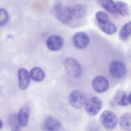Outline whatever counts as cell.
<instances>
[{"mask_svg":"<svg viewBox=\"0 0 131 131\" xmlns=\"http://www.w3.org/2000/svg\"><path fill=\"white\" fill-rule=\"evenodd\" d=\"M101 124L107 130L114 129L117 125L118 118L112 112L105 110L103 112L100 117Z\"/></svg>","mask_w":131,"mask_h":131,"instance_id":"6da1fadb","label":"cell"},{"mask_svg":"<svg viewBox=\"0 0 131 131\" xmlns=\"http://www.w3.org/2000/svg\"><path fill=\"white\" fill-rule=\"evenodd\" d=\"M64 64L66 71L70 77L76 78L80 77L81 74V67L78 62L74 58H66Z\"/></svg>","mask_w":131,"mask_h":131,"instance_id":"7a4b0ae2","label":"cell"},{"mask_svg":"<svg viewBox=\"0 0 131 131\" xmlns=\"http://www.w3.org/2000/svg\"><path fill=\"white\" fill-rule=\"evenodd\" d=\"M103 107V102L99 98L94 96L87 100L85 108L87 114L91 117H94Z\"/></svg>","mask_w":131,"mask_h":131,"instance_id":"3957f363","label":"cell"},{"mask_svg":"<svg viewBox=\"0 0 131 131\" xmlns=\"http://www.w3.org/2000/svg\"><path fill=\"white\" fill-rule=\"evenodd\" d=\"M69 101L71 106L76 109H81L85 105L87 98L85 95L79 90H74L69 96Z\"/></svg>","mask_w":131,"mask_h":131,"instance_id":"277c9868","label":"cell"},{"mask_svg":"<svg viewBox=\"0 0 131 131\" xmlns=\"http://www.w3.org/2000/svg\"><path fill=\"white\" fill-rule=\"evenodd\" d=\"M109 72L113 77L121 78L125 76L127 73V69L125 65L122 62L114 61L110 64Z\"/></svg>","mask_w":131,"mask_h":131,"instance_id":"5b68a950","label":"cell"},{"mask_svg":"<svg viewBox=\"0 0 131 131\" xmlns=\"http://www.w3.org/2000/svg\"><path fill=\"white\" fill-rule=\"evenodd\" d=\"M92 88L98 93H103L108 90L109 82L104 76L99 75L94 78L92 83Z\"/></svg>","mask_w":131,"mask_h":131,"instance_id":"8992f818","label":"cell"},{"mask_svg":"<svg viewBox=\"0 0 131 131\" xmlns=\"http://www.w3.org/2000/svg\"><path fill=\"white\" fill-rule=\"evenodd\" d=\"M90 39L88 35L84 32H79L75 33L73 37V42L75 47L83 49L88 47Z\"/></svg>","mask_w":131,"mask_h":131,"instance_id":"52a82bcc","label":"cell"},{"mask_svg":"<svg viewBox=\"0 0 131 131\" xmlns=\"http://www.w3.org/2000/svg\"><path fill=\"white\" fill-rule=\"evenodd\" d=\"M64 43V41L63 38L57 35H51L46 41L47 47L52 51L60 50L63 46Z\"/></svg>","mask_w":131,"mask_h":131,"instance_id":"ba28073f","label":"cell"},{"mask_svg":"<svg viewBox=\"0 0 131 131\" xmlns=\"http://www.w3.org/2000/svg\"><path fill=\"white\" fill-rule=\"evenodd\" d=\"M59 21L64 24H68L71 22L74 16L73 9L71 7H63L56 14Z\"/></svg>","mask_w":131,"mask_h":131,"instance_id":"9c48e42d","label":"cell"},{"mask_svg":"<svg viewBox=\"0 0 131 131\" xmlns=\"http://www.w3.org/2000/svg\"><path fill=\"white\" fill-rule=\"evenodd\" d=\"M61 127V123L60 121L51 116L45 119L43 125V128L47 131H58Z\"/></svg>","mask_w":131,"mask_h":131,"instance_id":"30bf717a","label":"cell"},{"mask_svg":"<svg viewBox=\"0 0 131 131\" xmlns=\"http://www.w3.org/2000/svg\"><path fill=\"white\" fill-rule=\"evenodd\" d=\"M18 85L20 89L25 90L27 89L30 82V75L27 70L21 68L18 72Z\"/></svg>","mask_w":131,"mask_h":131,"instance_id":"8fae6325","label":"cell"},{"mask_svg":"<svg viewBox=\"0 0 131 131\" xmlns=\"http://www.w3.org/2000/svg\"><path fill=\"white\" fill-rule=\"evenodd\" d=\"M30 114V108L28 105H25L20 109L17 118L19 125L21 127H25L27 125Z\"/></svg>","mask_w":131,"mask_h":131,"instance_id":"7c38bea8","label":"cell"},{"mask_svg":"<svg viewBox=\"0 0 131 131\" xmlns=\"http://www.w3.org/2000/svg\"><path fill=\"white\" fill-rule=\"evenodd\" d=\"M115 102L120 106H127L129 104L128 95L127 93L122 90L117 91L114 95Z\"/></svg>","mask_w":131,"mask_h":131,"instance_id":"4fadbf2b","label":"cell"},{"mask_svg":"<svg viewBox=\"0 0 131 131\" xmlns=\"http://www.w3.org/2000/svg\"><path fill=\"white\" fill-rule=\"evenodd\" d=\"M30 76L34 81L41 82L45 78V72L40 68L36 67L30 71Z\"/></svg>","mask_w":131,"mask_h":131,"instance_id":"5bb4252c","label":"cell"},{"mask_svg":"<svg viewBox=\"0 0 131 131\" xmlns=\"http://www.w3.org/2000/svg\"><path fill=\"white\" fill-rule=\"evenodd\" d=\"M119 125L122 130L125 131L131 129V114L127 113L121 116L119 120Z\"/></svg>","mask_w":131,"mask_h":131,"instance_id":"9a60e30c","label":"cell"},{"mask_svg":"<svg viewBox=\"0 0 131 131\" xmlns=\"http://www.w3.org/2000/svg\"><path fill=\"white\" fill-rule=\"evenodd\" d=\"M131 35V21L126 23L121 28L119 32V37L122 41L128 39Z\"/></svg>","mask_w":131,"mask_h":131,"instance_id":"2e32d148","label":"cell"},{"mask_svg":"<svg viewBox=\"0 0 131 131\" xmlns=\"http://www.w3.org/2000/svg\"><path fill=\"white\" fill-rule=\"evenodd\" d=\"M98 25L100 29L107 34H114L117 32V27L114 23L111 21L105 24Z\"/></svg>","mask_w":131,"mask_h":131,"instance_id":"e0dca14e","label":"cell"},{"mask_svg":"<svg viewBox=\"0 0 131 131\" xmlns=\"http://www.w3.org/2000/svg\"><path fill=\"white\" fill-rule=\"evenodd\" d=\"M116 12L122 15H125L128 12V6L126 3L121 1L115 2Z\"/></svg>","mask_w":131,"mask_h":131,"instance_id":"ac0fdd59","label":"cell"},{"mask_svg":"<svg viewBox=\"0 0 131 131\" xmlns=\"http://www.w3.org/2000/svg\"><path fill=\"white\" fill-rule=\"evenodd\" d=\"M99 2L102 7L108 12L112 14L117 13L115 10V2L110 0H104Z\"/></svg>","mask_w":131,"mask_h":131,"instance_id":"d6986e66","label":"cell"},{"mask_svg":"<svg viewBox=\"0 0 131 131\" xmlns=\"http://www.w3.org/2000/svg\"><path fill=\"white\" fill-rule=\"evenodd\" d=\"M9 123L11 131H20V125L18 120L17 116L12 114L9 117Z\"/></svg>","mask_w":131,"mask_h":131,"instance_id":"ffe728a7","label":"cell"},{"mask_svg":"<svg viewBox=\"0 0 131 131\" xmlns=\"http://www.w3.org/2000/svg\"><path fill=\"white\" fill-rule=\"evenodd\" d=\"M74 16L81 18L84 16L86 12V7L83 4L76 5L72 8Z\"/></svg>","mask_w":131,"mask_h":131,"instance_id":"44dd1931","label":"cell"},{"mask_svg":"<svg viewBox=\"0 0 131 131\" xmlns=\"http://www.w3.org/2000/svg\"><path fill=\"white\" fill-rule=\"evenodd\" d=\"M95 18L98 24H105L110 21L109 17L107 13L104 12H97L95 14Z\"/></svg>","mask_w":131,"mask_h":131,"instance_id":"7402d4cb","label":"cell"},{"mask_svg":"<svg viewBox=\"0 0 131 131\" xmlns=\"http://www.w3.org/2000/svg\"><path fill=\"white\" fill-rule=\"evenodd\" d=\"M9 19L8 14L5 9L0 8V26L7 24Z\"/></svg>","mask_w":131,"mask_h":131,"instance_id":"603a6c76","label":"cell"},{"mask_svg":"<svg viewBox=\"0 0 131 131\" xmlns=\"http://www.w3.org/2000/svg\"><path fill=\"white\" fill-rule=\"evenodd\" d=\"M62 5L60 2H57L53 5V10L55 14L58 12L60 9L62 7Z\"/></svg>","mask_w":131,"mask_h":131,"instance_id":"cb8c5ba5","label":"cell"},{"mask_svg":"<svg viewBox=\"0 0 131 131\" xmlns=\"http://www.w3.org/2000/svg\"><path fill=\"white\" fill-rule=\"evenodd\" d=\"M88 131H97V130L94 126L91 125L89 127Z\"/></svg>","mask_w":131,"mask_h":131,"instance_id":"d4e9b609","label":"cell"},{"mask_svg":"<svg viewBox=\"0 0 131 131\" xmlns=\"http://www.w3.org/2000/svg\"><path fill=\"white\" fill-rule=\"evenodd\" d=\"M128 99L129 104H131V91L128 95Z\"/></svg>","mask_w":131,"mask_h":131,"instance_id":"484cf974","label":"cell"},{"mask_svg":"<svg viewBox=\"0 0 131 131\" xmlns=\"http://www.w3.org/2000/svg\"><path fill=\"white\" fill-rule=\"evenodd\" d=\"M3 127V124H2V122L1 120L0 119V130L2 129V128Z\"/></svg>","mask_w":131,"mask_h":131,"instance_id":"4316f807","label":"cell"},{"mask_svg":"<svg viewBox=\"0 0 131 131\" xmlns=\"http://www.w3.org/2000/svg\"><path fill=\"white\" fill-rule=\"evenodd\" d=\"M131 131V130H130V131Z\"/></svg>","mask_w":131,"mask_h":131,"instance_id":"83f0119b","label":"cell"}]
</instances>
